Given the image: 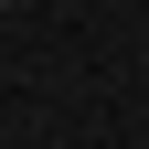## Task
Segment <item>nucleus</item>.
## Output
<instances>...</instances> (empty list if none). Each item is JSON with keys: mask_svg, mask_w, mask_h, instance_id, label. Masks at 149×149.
Returning <instances> with one entry per match:
<instances>
[{"mask_svg": "<svg viewBox=\"0 0 149 149\" xmlns=\"http://www.w3.org/2000/svg\"><path fill=\"white\" fill-rule=\"evenodd\" d=\"M0 11H11V0H0Z\"/></svg>", "mask_w": 149, "mask_h": 149, "instance_id": "nucleus-1", "label": "nucleus"}]
</instances>
